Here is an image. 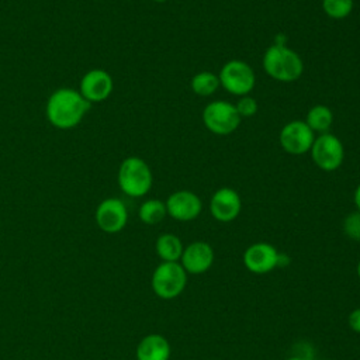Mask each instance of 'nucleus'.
I'll use <instances>...</instances> for the list:
<instances>
[{
  "label": "nucleus",
  "instance_id": "17",
  "mask_svg": "<svg viewBox=\"0 0 360 360\" xmlns=\"http://www.w3.org/2000/svg\"><path fill=\"white\" fill-rule=\"evenodd\" d=\"M305 124L314 132H319V134L329 132V128L333 124V112L329 107L323 104H316L308 110Z\"/></svg>",
  "mask_w": 360,
  "mask_h": 360
},
{
  "label": "nucleus",
  "instance_id": "16",
  "mask_svg": "<svg viewBox=\"0 0 360 360\" xmlns=\"http://www.w3.org/2000/svg\"><path fill=\"white\" fill-rule=\"evenodd\" d=\"M155 249L162 262H179L184 246L177 235L167 232L158 236Z\"/></svg>",
  "mask_w": 360,
  "mask_h": 360
},
{
  "label": "nucleus",
  "instance_id": "8",
  "mask_svg": "<svg viewBox=\"0 0 360 360\" xmlns=\"http://www.w3.org/2000/svg\"><path fill=\"white\" fill-rule=\"evenodd\" d=\"M280 252L267 242H256L246 248L242 260L245 267L253 274H267L280 267Z\"/></svg>",
  "mask_w": 360,
  "mask_h": 360
},
{
  "label": "nucleus",
  "instance_id": "1",
  "mask_svg": "<svg viewBox=\"0 0 360 360\" xmlns=\"http://www.w3.org/2000/svg\"><path fill=\"white\" fill-rule=\"evenodd\" d=\"M91 104L70 87L56 89L46 101L45 114L51 125L58 129H70L82 122Z\"/></svg>",
  "mask_w": 360,
  "mask_h": 360
},
{
  "label": "nucleus",
  "instance_id": "23",
  "mask_svg": "<svg viewBox=\"0 0 360 360\" xmlns=\"http://www.w3.org/2000/svg\"><path fill=\"white\" fill-rule=\"evenodd\" d=\"M347 323L353 332L360 333V308H356L349 314Z\"/></svg>",
  "mask_w": 360,
  "mask_h": 360
},
{
  "label": "nucleus",
  "instance_id": "26",
  "mask_svg": "<svg viewBox=\"0 0 360 360\" xmlns=\"http://www.w3.org/2000/svg\"><path fill=\"white\" fill-rule=\"evenodd\" d=\"M356 273H357V277L360 278V260H359V263H357V267H356Z\"/></svg>",
  "mask_w": 360,
  "mask_h": 360
},
{
  "label": "nucleus",
  "instance_id": "5",
  "mask_svg": "<svg viewBox=\"0 0 360 360\" xmlns=\"http://www.w3.org/2000/svg\"><path fill=\"white\" fill-rule=\"evenodd\" d=\"M202 122L205 128L215 135H229L238 129L242 118L235 104L225 100L208 103L202 110Z\"/></svg>",
  "mask_w": 360,
  "mask_h": 360
},
{
  "label": "nucleus",
  "instance_id": "27",
  "mask_svg": "<svg viewBox=\"0 0 360 360\" xmlns=\"http://www.w3.org/2000/svg\"><path fill=\"white\" fill-rule=\"evenodd\" d=\"M153 1H156V3H165V1H167V0H153Z\"/></svg>",
  "mask_w": 360,
  "mask_h": 360
},
{
  "label": "nucleus",
  "instance_id": "20",
  "mask_svg": "<svg viewBox=\"0 0 360 360\" xmlns=\"http://www.w3.org/2000/svg\"><path fill=\"white\" fill-rule=\"evenodd\" d=\"M353 0H322L325 14L333 20L346 18L353 10Z\"/></svg>",
  "mask_w": 360,
  "mask_h": 360
},
{
  "label": "nucleus",
  "instance_id": "11",
  "mask_svg": "<svg viewBox=\"0 0 360 360\" xmlns=\"http://www.w3.org/2000/svg\"><path fill=\"white\" fill-rule=\"evenodd\" d=\"M165 204L167 215L180 222L193 221L202 211L201 198L190 190H179L172 193Z\"/></svg>",
  "mask_w": 360,
  "mask_h": 360
},
{
  "label": "nucleus",
  "instance_id": "9",
  "mask_svg": "<svg viewBox=\"0 0 360 360\" xmlns=\"http://www.w3.org/2000/svg\"><path fill=\"white\" fill-rule=\"evenodd\" d=\"M280 145L284 152L290 155H304L309 152L315 132L305 124V121H290L280 131Z\"/></svg>",
  "mask_w": 360,
  "mask_h": 360
},
{
  "label": "nucleus",
  "instance_id": "15",
  "mask_svg": "<svg viewBox=\"0 0 360 360\" xmlns=\"http://www.w3.org/2000/svg\"><path fill=\"white\" fill-rule=\"evenodd\" d=\"M170 354V343L160 333H149L143 336L135 350L136 360H169Z\"/></svg>",
  "mask_w": 360,
  "mask_h": 360
},
{
  "label": "nucleus",
  "instance_id": "24",
  "mask_svg": "<svg viewBox=\"0 0 360 360\" xmlns=\"http://www.w3.org/2000/svg\"><path fill=\"white\" fill-rule=\"evenodd\" d=\"M353 201H354V205H356L357 211H360V183H359V186H357V187H356V190H354Z\"/></svg>",
  "mask_w": 360,
  "mask_h": 360
},
{
  "label": "nucleus",
  "instance_id": "28",
  "mask_svg": "<svg viewBox=\"0 0 360 360\" xmlns=\"http://www.w3.org/2000/svg\"><path fill=\"white\" fill-rule=\"evenodd\" d=\"M319 360H325V359H319Z\"/></svg>",
  "mask_w": 360,
  "mask_h": 360
},
{
  "label": "nucleus",
  "instance_id": "21",
  "mask_svg": "<svg viewBox=\"0 0 360 360\" xmlns=\"http://www.w3.org/2000/svg\"><path fill=\"white\" fill-rule=\"evenodd\" d=\"M345 235L352 239L360 242V211H353L347 214L342 224Z\"/></svg>",
  "mask_w": 360,
  "mask_h": 360
},
{
  "label": "nucleus",
  "instance_id": "6",
  "mask_svg": "<svg viewBox=\"0 0 360 360\" xmlns=\"http://www.w3.org/2000/svg\"><path fill=\"white\" fill-rule=\"evenodd\" d=\"M219 84L233 96H248L256 82V76L249 63L232 59L228 60L219 70Z\"/></svg>",
  "mask_w": 360,
  "mask_h": 360
},
{
  "label": "nucleus",
  "instance_id": "2",
  "mask_svg": "<svg viewBox=\"0 0 360 360\" xmlns=\"http://www.w3.org/2000/svg\"><path fill=\"white\" fill-rule=\"evenodd\" d=\"M264 72L277 82H294L304 72V63L300 55L285 44L274 42L263 55Z\"/></svg>",
  "mask_w": 360,
  "mask_h": 360
},
{
  "label": "nucleus",
  "instance_id": "4",
  "mask_svg": "<svg viewBox=\"0 0 360 360\" xmlns=\"http://www.w3.org/2000/svg\"><path fill=\"white\" fill-rule=\"evenodd\" d=\"M150 285L162 300L179 297L187 285V273L179 262H162L152 273Z\"/></svg>",
  "mask_w": 360,
  "mask_h": 360
},
{
  "label": "nucleus",
  "instance_id": "19",
  "mask_svg": "<svg viewBox=\"0 0 360 360\" xmlns=\"http://www.w3.org/2000/svg\"><path fill=\"white\" fill-rule=\"evenodd\" d=\"M190 86H191V90L197 96L208 97V96L214 94L221 84H219L218 75H215L212 72L202 70V72H198L193 76Z\"/></svg>",
  "mask_w": 360,
  "mask_h": 360
},
{
  "label": "nucleus",
  "instance_id": "25",
  "mask_svg": "<svg viewBox=\"0 0 360 360\" xmlns=\"http://www.w3.org/2000/svg\"><path fill=\"white\" fill-rule=\"evenodd\" d=\"M285 360H307L304 357H300V356H291V357H287Z\"/></svg>",
  "mask_w": 360,
  "mask_h": 360
},
{
  "label": "nucleus",
  "instance_id": "22",
  "mask_svg": "<svg viewBox=\"0 0 360 360\" xmlns=\"http://www.w3.org/2000/svg\"><path fill=\"white\" fill-rule=\"evenodd\" d=\"M240 118H248V117H252L257 112V101L250 97V96H242L238 103L235 104Z\"/></svg>",
  "mask_w": 360,
  "mask_h": 360
},
{
  "label": "nucleus",
  "instance_id": "7",
  "mask_svg": "<svg viewBox=\"0 0 360 360\" xmlns=\"http://www.w3.org/2000/svg\"><path fill=\"white\" fill-rule=\"evenodd\" d=\"M309 152L314 163L325 172H333L339 169L345 159L343 143L336 135L330 132L319 134L315 136Z\"/></svg>",
  "mask_w": 360,
  "mask_h": 360
},
{
  "label": "nucleus",
  "instance_id": "12",
  "mask_svg": "<svg viewBox=\"0 0 360 360\" xmlns=\"http://www.w3.org/2000/svg\"><path fill=\"white\" fill-rule=\"evenodd\" d=\"M114 90V80L111 75L104 69L87 70L82 80L79 91L91 104L107 100Z\"/></svg>",
  "mask_w": 360,
  "mask_h": 360
},
{
  "label": "nucleus",
  "instance_id": "13",
  "mask_svg": "<svg viewBox=\"0 0 360 360\" xmlns=\"http://www.w3.org/2000/svg\"><path fill=\"white\" fill-rule=\"evenodd\" d=\"M214 257V249L210 243L195 240L183 249L179 263L183 266L187 274H204L211 269Z\"/></svg>",
  "mask_w": 360,
  "mask_h": 360
},
{
  "label": "nucleus",
  "instance_id": "18",
  "mask_svg": "<svg viewBox=\"0 0 360 360\" xmlns=\"http://www.w3.org/2000/svg\"><path fill=\"white\" fill-rule=\"evenodd\" d=\"M167 215L166 204L158 198H149L143 201L138 210L139 219L146 225H156Z\"/></svg>",
  "mask_w": 360,
  "mask_h": 360
},
{
  "label": "nucleus",
  "instance_id": "14",
  "mask_svg": "<svg viewBox=\"0 0 360 360\" xmlns=\"http://www.w3.org/2000/svg\"><path fill=\"white\" fill-rule=\"evenodd\" d=\"M242 211V200L231 187L218 188L210 200V212L219 222H231Z\"/></svg>",
  "mask_w": 360,
  "mask_h": 360
},
{
  "label": "nucleus",
  "instance_id": "10",
  "mask_svg": "<svg viewBox=\"0 0 360 360\" xmlns=\"http://www.w3.org/2000/svg\"><path fill=\"white\" fill-rule=\"evenodd\" d=\"M94 218L103 232L117 233L122 231L128 222V210L120 198L108 197L97 205Z\"/></svg>",
  "mask_w": 360,
  "mask_h": 360
},
{
  "label": "nucleus",
  "instance_id": "3",
  "mask_svg": "<svg viewBox=\"0 0 360 360\" xmlns=\"http://www.w3.org/2000/svg\"><path fill=\"white\" fill-rule=\"evenodd\" d=\"M117 181L124 194L138 198L149 193L153 183V174L143 159L128 156L120 163Z\"/></svg>",
  "mask_w": 360,
  "mask_h": 360
}]
</instances>
